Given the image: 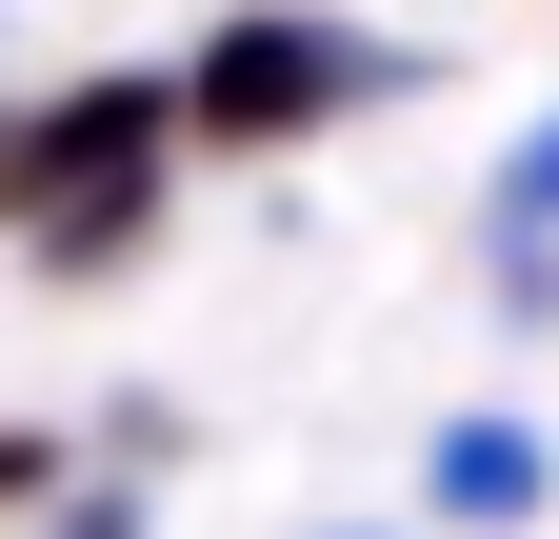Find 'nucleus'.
Segmentation results:
<instances>
[{
	"label": "nucleus",
	"instance_id": "nucleus-1",
	"mask_svg": "<svg viewBox=\"0 0 559 539\" xmlns=\"http://www.w3.org/2000/svg\"><path fill=\"white\" fill-rule=\"evenodd\" d=\"M380 81H400V60H380L360 21H320V0H240V21L180 60V141H200V160H280V141H340Z\"/></svg>",
	"mask_w": 559,
	"mask_h": 539
},
{
	"label": "nucleus",
	"instance_id": "nucleus-2",
	"mask_svg": "<svg viewBox=\"0 0 559 539\" xmlns=\"http://www.w3.org/2000/svg\"><path fill=\"white\" fill-rule=\"evenodd\" d=\"M180 160V81H81L21 120V240L60 260V280H100V260L140 240V200H160Z\"/></svg>",
	"mask_w": 559,
	"mask_h": 539
},
{
	"label": "nucleus",
	"instance_id": "nucleus-3",
	"mask_svg": "<svg viewBox=\"0 0 559 539\" xmlns=\"http://www.w3.org/2000/svg\"><path fill=\"white\" fill-rule=\"evenodd\" d=\"M419 500H440L460 539H520V519L559 500V459H539V420H440V459H419Z\"/></svg>",
	"mask_w": 559,
	"mask_h": 539
},
{
	"label": "nucleus",
	"instance_id": "nucleus-4",
	"mask_svg": "<svg viewBox=\"0 0 559 539\" xmlns=\"http://www.w3.org/2000/svg\"><path fill=\"white\" fill-rule=\"evenodd\" d=\"M500 240H559V120H539V141L500 160Z\"/></svg>",
	"mask_w": 559,
	"mask_h": 539
},
{
	"label": "nucleus",
	"instance_id": "nucleus-5",
	"mask_svg": "<svg viewBox=\"0 0 559 539\" xmlns=\"http://www.w3.org/2000/svg\"><path fill=\"white\" fill-rule=\"evenodd\" d=\"M21 500H60V440H40V420H0V519H21Z\"/></svg>",
	"mask_w": 559,
	"mask_h": 539
}]
</instances>
